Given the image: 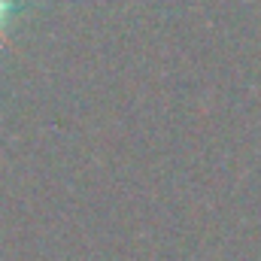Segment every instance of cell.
Listing matches in <instances>:
<instances>
[{"instance_id": "6da1fadb", "label": "cell", "mask_w": 261, "mask_h": 261, "mask_svg": "<svg viewBox=\"0 0 261 261\" xmlns=\"http://www.w3.org/2000/svg\"><path fill=\"white\" fill-rule=\"evenodd\" d=\"M6 12H9V0H0V28H3V18H6Z\"/></svg>"}]
</instances>
